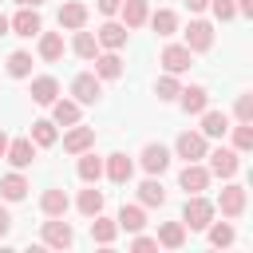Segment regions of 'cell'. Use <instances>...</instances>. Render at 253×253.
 Here are the masks:
<instances>
[{
	"instance_id": "cell-1",
	"label": "cell",
	"mask_w": 253,
	"mask_h": 253,
	"mask_svg": "<svg viewBox=\"0 0 253 253\" xmlns=\"http://www.w3.org/2000/svg\"><path fill=\"white\" fill-rule=\"evenodd\" d=\"M210 221H213V202L202 198V194H190L186 206H182V225H190V229H206Z\"/></svg>"
},
{
	"instance_id": "cell-2",
	"label": "cell",
	"mask_w": 253,
	"mask_h": 253,
	"mask_svg": "<svg viewBox=\"0 0 253 253\" xmlns=\"http://www.w3.org/2000/svg\"><path fill=\"white\" fill-rule=\"evenodd\" d=\"M206 158H210V166H206V170H210V174H217V178H233V174L241 170V154H237V150H229V146H217V150H213V154H206Z\"/></svg>"
},
{
	"instance_id": "cell-3",
	"label": "cell",
	"mask_w": 253,
	"mask_h": 253,
	"mask_svg": "<svg viewBox=\"0 0 253 253\" xmlns=\"http://www.w3.org/2000/svg\"><path fill=\"white\" fill-rule=\"evenodd\" d=\"M174 150H178V158H186V162H198V158H206L210 150H206V134L202 130H182L178 134V142H174Z\"/></svg>"
},
{
	"instance_id": "cell-4",
	"label": "cell",
	"mask_w": 253,
	"mask_h": 253,
	"mask_svg": "<svg viewBox=\"0 0 253 253\" xmlns=\"http://www.w3.org/2000/svg\"><path fill=\"white\" fill-rule=\"evenodd\" d=\"M190 63H194V51H190L186 43H166V47H162V67H166L170 75L190 71Z\"/></svg>"
},
{
	"instance_id": "cell-5",
	"label": "cell",
	"mask_w": 253,
	"mask_h": 253,
	"mask_svg": "<svg viewBox=\"0 0 253 253\" xmlns=\"http://www.w3.org/2000/svg\"><path fill=\"white\" fill-rule=\"evenodd\" d=\"M71 95H75V103L83 107V103H95L99 95H103V83H99V75L95 71H83V75H75L71 79Z\"/></svg>"
},
{
	"instance_id": "cell-6",
	"label": "cell",
	"mask_w": 253,
	"mask_h": 253,
	"mask_svg": "<svg viewBox=\"0 0 253 253\" xmlns=\"http://www.w3.org/2000/svg\"><path fill=\"white\" fill-rule=\"evenodd\" d=\"M8 28H12L16 36L32 40V36H40V32H43V20H40V12H36V8H20V12L8 20Z\"/></svg>"
},
{
	"instance_id": "cell-7",
	"label": "cell",
	"mask_w": 253,
	"mask_h": 253,
	"mask_svg": "<svg viewBox=\"0 0 253 253\" xmlns=\"http://www.w3.org/2000/svg\"><path fill=\"white\" fill-rule=\"evenodd\" d=\"M91 146H95V126L71 123V130L63 134V150H67V154H83V150H91Z\"/></svg>"
},
{
	"instance_id": "cell-8",
	"label": "cell",
	"mask_w": 253,
	"mask_h": 253,
	"mask_svg": "<svg viewBox=\"0 0 253 253\" xmlns=\"http://www.w3.org/2000/svg\"><path fill=\"white\" fill-rule=\"evenodd\" d=\"M71 241H75V229H71L67 221H59V217L43 221V245H51V249H67Z\"/></svg>"
},
{
	"instance_id": "cell-9",
	"label": "cell",
	"mask_w": 253,
	"mask_h": 253,
	"mask_svg": "<svg viewBox=\"0 0 253 253\" xmlns=\"http://www.w3.org/2000/svg\"><path fill=\"white\" fill-rule=\"evenodd\" d=\"M186 47H190V51H210V47H213V28H210L206 20H190V28H186Z\"/></svg>"
},
{
	"instance_id": "cell-10",
	"label": "cell",
	"mask_w": 253,
	"mask_h": 253,
	"mask_svg": "<svg viewBox=\"0 0 253 253\" xmlns=\"http://www.w3.org/2000/svg\"><path fill=\"white\" fill-rule=\"evenodd\" d=\"M4 158H8L16 170H28V166L36 162V142H32V138H16V142H8Z\"/></svg>"
},
{
	"instance_id": "cell-11",
	"label": "cell",
	"mask_w": 253,
	"mask_h": 253,
	"mask_svg": "<svg viewBox=\"0 0 253 253\" xmlns=\"http://www.w3.org/2000/svg\"><path fill=\"white\" fill-rule=\"evenodd\" d=\"M178 182H182V190H186V194H202V190L210 186V170H206V166H198V162H186V166H182V174H178Z\"/></svg>"
},
{
	"instance_id": "cell-12",
	"label": "cell",
	"mask_w": 253,
	"mask_h": 253,
	"mask_svg": "<svg viewBox=\"0 0 253 253\" xmlns=\"http://www.w3.org/2000/svg\"><path fill=\"white\" fill-rule=\"evenodd\" d=\"M103 174H107L115 186H126V182H130V174H134V162H130L126 154H111V158L103 162Z\"/></svg>"
},
{
	"instance_id": "cell-13",
	"label": "cell",
	"mask_w": 253,
	"mask_h": 253,
	"mask_svg": "<svg viewBox=\"0 0 253 253\" xmlns=\"http://www.w3.org/2000/svg\"><path fill=\"white\" fill-rule=\"evenodd\" d=\"M178 103H182L186 115H202V111L210 107V91H206V87H182V91H178Z\"/></svg>"
},
{
	"instance_id": "cell-14",
	"label": "cell",
	"mask_w": 253,
	"mask_h": 253,
	"mask_svg": "<svg viewBox=\"0 0 253 253\" xmlns=\"http://www.w3.org/2000/svg\"><path fill=\"white\" fill-rule=\"evenodd\" d=\"M166 166H170V150H166L162 142L142 146V170H146V174H162Z\"/></svg>"
},
{
	"instance_id": "cell-15",
	"label": "cell",
	"mask_w": 253,
	"mask_h": 253,
	"mask_svg": "<svg viewBox=\"0 0 253 253\" xmlns=\"http://www.w3.org/2000/svg\"><path fill=\"white\" fill-rule=\"evenodd\" d=\"M217 206H221V213H225V217H241V213H245V186H237V182H233V186H225Z\"/></svg>"
},
{
	"instance_id": "cell-16",
	"label": "cell",
	"mask_w": 253,
	"mask_h": 253,
	"mask_svg": "<svg viewBox=\"0 0 253 253\" xmlns=\"http://www.w3.org/2000/svg\"><path fill=\"white\" fill-rule=\"evenodd\" d=\"M154 241L166 245V249H182V245H186V225H182V221H162Z\"/></svg>"
},
{
	"instance_id": "cell-17",
	"label": "cell",
	"mask_w": 253,
	"mask_h": 253,
	"mask_svg": "<svg viewBox=\"0 0 253 253\" xmlns=\"http://www.w3.org/2000/svg\"><path fill=\"white\" fill-rule=\"evenodd\" d=\"M95 40H99L107 51H119V47L126 43V24H115V20H111V24H103V28H99V36H95Z\"/></svg>"
},
{
	"instance_id": "cell-18",
	"label": "cell",
	"mask_w": 253,
	"mask_h": 253,
	"mask_svg": "<svg viewBox=\"0 0 253 253\" xmlns=\"http://www.w3.org/2000/svg\"><path fill=\"white\" fill-rule=\"evenodd\" d=\"M55 95H59V83H55L51 75H40V79H32V99H36L40 107H51V103H55Z\"/></svg>"
},
{
	"instance_id": "cell-19",
	"label": "cell",
	"mask_w": 253,
	"mask_h": 253,
	"mask_svg": "<svg viewBox=\"0 0 253 253\" xmlns=\"http://www.w3.org/2000/svg\"><path fill=\"white\" fill-rule=\"evenodd\" d=\"M225 130H229L225 111H210V107H206V111H202V134H206V138H221Z\"/></svg>"
},
{
	"instance_id": "cell-20",
	"label": "cell",
	"mask_w": 253,
	"mask_h": 253,
	"mask_svg": "<svg viewBox=\"0 0 253 253\" xmlns=\"http://www.w3.org/2000/svg\"><path fill=\"white\" fill-rule=\"evenodd\" d=\"M83 24H87V8H83L79 0H67V4L59 8V28H71V32H75V28H83Z\"/></svg>"
},
{
	"instance_id": "cell-21",
	"label": "cell",
	"mask_w": 253,
	"mask_h": 253,
	"mask_svg": "<svg viewBox=\"0 0 253 253\" xmlns=\"http://www.w3.org/2000/svg\"><path fill=\"white\" fill-rule=\"evenodd\" d=\"M51 123H59V126L79 123V103H75V99H55V103H51Z\"/></svg>"
},
{
	"instance_id": "cell-22",
	"label": "cell",
	"mask_w": 253,
	"mask_h": 253,
	"mask_svg": "<svg viewBox=\"0 0 253 253\" xmlns=\"http://www.w3.org/2000/svg\"><path fill=\"white\" fill-rule=\"evenodd\" d=\"M75 158H79V178H83L87 186L103 178V158H95V150H83V154H75Z\"/></svg>"
},
{
	"instance_id": "cell-23",
	"label": "cell",
	"mask_w": 253,
	"mask_h": 253,
	"mask_svg": "<svg viewBox=\"0 0 253 253\" xmlns=\"http://www.w3.org/2000/svg\"><path fill=\"white\" fill-rule=\"evenodd\" d=\"M67 206H71V202H67V194H63V190H43V198H40V210H43L47 217H63V213H67Z\"/></svg>"
},
{
	"instance_id": "cell-24",
	"label": "cell",
	"mask_w": 253,
	"mask_h": 253,
	"mask_svg": "<svg viewBox=\"0 0 253 253\" xmlns=\"http://www.w3.org/2000/svg\"><path fill=\"white\" fill-rule=\"evenodd\" d=\"M119 12H123V24H126V28H138V24H146V16H150L146 0H123Z\"/></svg>"
},
{
	"instance_id": "cell-25",
	"label": "cell",
	"mask_w": 253,
	"mask_h": 253,
	"mask_svg": "<svg viewBox=\"0 0 253 253\" xmlns=\"http://www.w3.org/2000/svg\"><path fill=\"white\" fill-rule=\"evenodd\" d=\"M71 51H75L79 59H95V55H99V40H95L91 32H83V28H75V40H71Z\"/></svg>"
},
{
	"instance_id": "cell-26",
	"label": "cell",
	"mask_w": 253,
	"mask_h": 253,
	"mask_svg": "<svg viewBox=\"0 0 253 253\" xmlns=\"http://www.w3.org/2000/svg\"><path fill=\"white\" fill-rule=\"evenodd\" d=\"M59 55H63V36L59 32H40V59L55 63Z\"/></svg>"
},
{
	"instance_id": "cell-27",
	"label": "cell",
	"mask_w": 253,
	"mask_h": 253,
	"mask_svg": "<svg viewBox=\"0 0 253 253\" xmlns=\"http://www.w3.org/2000/svg\"><path fill=\"white\" fill-rule=\"evenodd\" d=\"M0 194H4L8 202H20V198L28 194V178H24L20 170H16V174H4V178H0Z\"/></svg>"
},
{
	"instance_id": "cell-28",
	"label": "cell",
	"mask_w": 253,
	"mask_h": 253,
	"mask_svg": "<svg viewBox=\"0 0 253 253\" xmlns=\"http://www.w3.org/2000/svg\"><path fill=\"white\" fill-rule=\"evenodd\" d=\"M138 206H166V190H162L158 178H146L138 186Z\"/></svg>"
},
{
	"instance_id": "cell-29",
	"label": "cell",
	"mask_w": 253,
	"mask_h": 253,
	"mask_svg": "<svg viewBox=\"0 0 253 253\" xmlns=\"http://www.w3.org/2000/svg\"><path fill=\"white\" fill-rule=\"evenodd\" d=\"M95 75H99V79H119V75H123V59H119L115 51L95 55Z\"/></svg>"
},
{
	"instance_id": "cell-30",
	"label": "cell",
	"mask_w": 253,
	"mask_h": 253,
	"mask_svg": "<svg viewBox=\"0 0 253 253\" xmlns=\"http://www.w3.org/2000/svg\"><path fill=\"white\" fill-rule=\"evenodd\" d=\"M75 206H79V213H83V217H95V213H103V190H95V182H91V190H83Z\"/></svg>"
},
{
	"instance_id": "cell-31",
	"label": "cell",
	"mask_w": 253,
	"mask_h": 253,
	"mask_svg": "<svg viewBox=\"0 0 253 253\" xmlns=\"http://www.w3.org/2000/svg\"><path fill=\"white\" fill-rule=\"evenodd\" d=\"M146 225V213H142V206H123L119 210V229H126V233H138Z\"/></svg>"
},
{
	"instance_id": "cell-32",
	"label": "cell",
	"mask_w": 253,
	"mask_h": 253,
	"mask_svg": "<svg viewBox=\"0 0 253 253\" xmlns=\"http://www.w3.org/2000/svg\"><path fill=\"white\" fill-rule=\"evenodd\" d=\"M115 233H119V221H111V217L95 213V221H91V237H95L99 245H111V241H115Z\"/></svg>"
},
{
	"instance_id": "cell-33",
	"label": "cell",
	"mask_w": 253,
	"mask_h": 253,
	"mask_svg": "<svg viewBox=\"0 0 253 253\" xmlns=\"http://www.w3.org/2000/svg\"><path fill=\"white\" fill-rule=\"evenodd\" d=\"M55 138H59V134H55V123H51V119H36V123H32V142H36V146H55Z\"/></svg>"
},
{
	"instance_id": "cell-34",
	"label": "cell",
	"mask_w": 253,
	"mask_h": 253,
	"mask_svg": "<svg viewBox=\"0 0 253 253\" xmlns=\"http://www.w3.org/2000/svg\"><path fill=\"white\" fill-rule=\"evenodd\" d=\"M150 28H154L158 36H174V32H178V16H174L170 8H158V12L150 16Z\"/></svg>"
},
{
	"instance_id": "cell-35",
	"label": "cell",
	"mask_w": 253,
	"mask_h": 253,
	"mask_svg": "<svg viewBox=\"0 0 253 253\" xmlns=\"http://www.w3.org/2000/svg\"><path fill=\"white\" fill-rule=\"evenodd\" d=\"M8 75L12 79H28L32 75V55L28 51H12L8 55Z\"/></svg>"
},
{
	"instance_id": "cell-36",
	"label": "cell",
	"mask_w": 253,
	"mask_h": 253,
	"mask_svg": "<svg viewBox=\"0 0 253 253\" xmlns=\"http://www.w3.org/2000/svg\"><path fill=\"white\" fill-rule=\"evenodd\" d=\"M233 150H237V154L253 150V123H237V126H233Z\"/></svg>"
},
{
	"instance_id": "cell-37",
	"label": "cell",
	"mask_w": 253,
	"mask_h": 253,
	"mask_svg": "<svg viewBox=\"0 0 253 253\" xmlns=\"http://www.w3.org/2000/svg\"><path fill=\"white\" fill-rule=\"evenodd\" d=\"M178 91H182V87H178V79H174L170 71H166V75H162V79L154 83V95H158L162 103H170V99H178Z\"/></svg>"
},
{
	"instance_id": "cell-38",
	"label": "cell",
	"mask_w": 253,
	"mask_h": 253,
	"mask_svg": "<svg viewBox=\"0 0 253 253\" xmlns=\"http://www.w3.org/2000/svg\"><path fill=\"white\" fill-rule=\"evenodd\" d=\"M210 229V241L221 249V245H233V225L229 221H217V225H206Z\"/></svg>"
},
{
	"instance_id": "cell-39",
	"label": "cell",
	"mask_w": 253,
	"mask_h": 253,
	"mask_svg": "<svg viewBox=\"0 0 253 253\" xmlns=\"http://www.w3.org/2000/svg\"><path fill=\"white\" fill-rule=\"evenodd\" d=\"M233 115H237V123H253V95H249V91H245V95H237Z\"/></svg>"
},
{
	"instance_id": "cell-40",
	"label": "cell",
	"mask_w": 253,
	"mask_h": 253,
	"mask_svg": "<svg viewBox=\"0 0 253 253\" xmlns=\"http://www.w3.org/2000/svg\"><path fill=\"white\" fill-rule=\"evenodd\" d=\"M210 8H213V16H217V20H233V16H237L233 0H210Z\"/></svg>"
},
{
	"instance_id": "cell-41",
	"label": "cell",
	"mask_w": 253,
	"mask_h": 253,
	"mask_svg": "<svg viewBox=\"0 0 253 253\" xmlns=\"http://www.w3.org/2000/svg\"><path fill=\"white\" fill-rule=\"evenodd\" d=\"M130 249H158V241H154V237H142V233H138V237L130 241Z\"/></svg>"
},
{
	"instance_id": "cell-42",
	"label": "cell",
	"mask_w": 253,
	"mask_h": 253,
	"mask_svg": "<svg viewBox=\"0 0 253 253\" xmlns=\"http://www.w3.org/2000/svg\"><path fill=\"white\" fill-rule=\"evenodd\" d=\"M119 4H123V0H99V12H103V16H115Z\"/></svg>"
},
{
	"instance_id": "cell-43",
	"label": "cell",
	"mask_w": 253,
	"mask_h": 253,
	"mask_svg": "<svg viewBox=\"0 0 253 253\" xmlns=\"http://www.w3.org/2000/svg\"><path fill=\"white\" fill-rule=\"evenodd\" d=\"M233 8H237V16H253V0H233Z\"/></svg>"
},
{
	"instance_id": "cell-44",
	"label": "cell",
	"mask_w": 253,
	"mask_h": 253,
	"mask_svg": "<svg viewBox=\"0 0 253 253\" xmlns=\"http://www.w3.org/2000/svg\"><path fill=\"white\" fill-rule=\"evenodd\" d=\"M8 229H12V217H8V210L0 206V237H8Z\"/></svg>"
},
{
	"instance_id": "cell-45",
	"label": "cell",
	"mask_w": 253,
	"mask_h": 253,
	"mask_svg": "<svg viewBox=\"0 0 253 253\" xmlns=\"http://www.w3.org/2000/svg\"><path fill=\"white\" fill-rule=\"evenodd\" d=\"M186 8L190 12H202V8H210V0H186Z\"/></svg>"
},
{
	"instance_id": "cell-46",
	"label": "cell",
	"mask_w": 253,
	"mask_h": 253,
	"mask_svg": "<svg viewBox=\"0 0 253 253\" xmlns=\"http://www.w3.org/2000/svg\"><path fill=\"white\" fill-rule=\"evenodd\" d=\"M16 4H20V8H40L43 0H16Z\"/></svg>"
},
{
	"instance_id": "cell-47",
	"label": "cell",
	"mask_w": 253,
	"mask_h": 253,
	"mask_svg": "<svg viewBox=\"0 0 253 253\" xmlns=\"http://www.w3.org/2000/svg\"><path fill=\"white\" fill-rule=\"evenodd\" d=\"M4 150H8V134L0 130V158H4Z\"/></svg>"
},
{
	"instance_id": "cell-48",
	"label": "cell",
	"mask_w": 253,
	"mask_h": 253,
	"mask_svg": "<svg viewBox=\"0 0 253 253\" xmlns=\"http://www.w3.org/2000/svg\"><path fill=\"white\" fill-rule=\"evenodd\" d=\"M8 32H12V28H8V20L0 16V36H8Z\"/></svg>"
}]
</instances>
